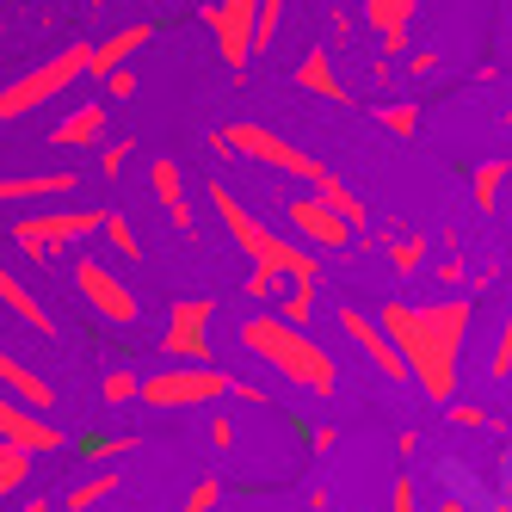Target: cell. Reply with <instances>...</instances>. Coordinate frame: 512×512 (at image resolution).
I'll list each match as a JSON object with an SVG mask.
<instances>
[{"instance_id":"obj_13","label":"cell","mask_w":512,"mask_h":512,"mask_svg":"<svg viewBox=\"0 0 512 512\" xmlns=\"http://www.w3.org/2000/svg\"><path fill=\"white\" fill-rule=\"evenodd\" d=\"M340 327H346V340H352L364 358H371V371H377V377H389V383H414V377H408V358L395 352V340L383 334V321H377V315H364V309L346 303V309H340Z\"/></svg>"},{"instance_id":"obj_2","label":"cell","mask_w":512,"mask_h":512,"mask_svg":"<svg viewBox=\"0 0 512 512\" xmlns=\"http://www.w3.org/2000/svg\"><path fill=\"white\" fill-rule=\"evenodd\" d=\"M241 346L266 364V371H278L290 389H309L315 401H327V395H340V364L327 358L321 346H315V334L309 327H290L278 309H266V315H247L241 321Z\"/></svg>"},{"instance_id":"obj_6","label":"cell","mask_w":512,"mask_h":512,"mask_svg":"<svg viewBox=\"0 0 512 512\" xmlns=\"http://www.w3.org/2000/svg\"><path fill=\"white\" fill-rule=\"evenodd\" d=\"M229 395V371L216 364H167V371L142 377V401L161 414H186V408H216Z\"/></svg>"},{"instance_id":"obj_30","label":"cell","mask_w":512,"mask_h":512,"mask_svg":"<svg viewBox=\"0 0 512 512\" xmlns=\"http://www.w3.org/2000/svg\"><path fill=\"white\" fill-rule=\"evenodd\" d=\"M488 377H494V383L512 377V303H506V315H500V334H494V352H488Z\"/></svg>"},{"instance_id":"obj_32","label":"cell","mask_w":512,"mask_h":512,"mask_svg":"<svg viewBox=\"0 0 512 512\" xmlns=\"http://www.w3.org/2000/svg\"><path fill=\"white\" fill-rule=\"evenodd\" d=\"M136 445H142V438H81V457L87 463H112V457H124Z\"/></svg>"},{"instance_id":"obj_15","label":"cell","mask_w":512,"mask_h":512,"mask_svg":"<svg viewBox=\"0 0 512 512\" xmlns=\"http://www.w3.org/2000/svg\"><path fill=\"white\" fill-rule=\"evenodd\" d=\"M0 389H7L13 401H25V408H38V414H50L56 401H62V395L50 389V377H44V371H31V364L13 358L7 346H0Z\"/></svg>"},{"instance_id":"obj_19","label":"cell","mask_w":512,"mask_h":512,"mask_svg":"<svg viewBox=\"0 0 512 512\" xmlns=\"http://www.w3.org/2000/svg\"><path fill=\"white\" fill-rule=\"evenodd\" d=\"M105 124H112V118H105V99H87V105H75V112L50 130V142H56V149H99Z\"/></svg>"},{"instance_id":"obj_18","label":"cell","mask_w":512,"mask_h":512,"mask_svg":"<svg viewBox=\"0 0 512 512\" xmlns=\"http://www.w3.org/2000/svg\"><path fill=\"white\" fill-rule=\"evenodd\" d=\"M0 303H7V315H19L31 334H44V340H56V315L38 303V290H31L13 266H0Z\"/></svg>"},{"instance_id":"obj_28","label":"cell","mask_w":512,"mask_h":512,"mask_svg":"<svg viewBox=\"0 0 512 512\" xmlns=\"http://www.w3.org/2000/svg\"><path fill=\"white\" fill-rule=\"evenodd\" d=\"M99 235H105V241L118 247V260H142V241H136V223H130L124 210H105V229H99Z\"/></svg>"},{"instance_id":"obj_27","label":"cell","mask_w":512,"mask_h":512,"mask_svg":"<svg viewBox=\"0 0 512 512\" xmlns=\"http://www.w3.org/2000/svg\"><path fill=\"white\" fill-rule=\"evenodd\" d=\"M426 260H432V241H426L420 229H414V235H395V241H389V266H395V272H420Z\"/></svg>"},{"instance_id":"obj_24","label":"cell","mask_w":512,"mask_h":512,"mask_svg":"<svg viewBox=\"0 0 512 512\" xmlns=\"http://www.w3.org/2000/svg\"><path fill=\"white\" fill-rule=\"evenodd\" d=\"M315 192H321V204H327V210H340V216H346V223H352V229H364V223H371V210H364V198H358L352 186H340V179H334V173H327V179H321V186H315Z\"/></svg>"},{"instance_id":"obj_38","label":"cell","mask_w":512,"mask_h":512,"mask_svg":"<svg viewBox=\"0 0 512 512\" xmlns=\"http://www.w3.org/2000/svg\"><path fill=\"white\" fill-rule=\"evenodd\" d=\"M130 93H136V75H130V62H124V68L105 75V99H130Z\"/></svg>"},{"instance_id":"obj_39","label":"cell","mask_w":512,"mask_h":512,"mask_svg":"<svg viewBox=\"0 0 512 512\" xmlns=\"http://www.w3.org/2000/svg\"><path fill=\"white\" fill-rule=\"evenodd\" d=\"M124 161H130V142H99V167L105 173H118Z\"/></svg>"},{"instance_id":"obj_4","label":"cell","mask_w":512,"mask_h":512,"mask_svg":"<svg viewBox=\"0 0 512 512\" xmlns=\"http://www.w3.org/2000/svg\"><path fill=\"white\" fill-rule=\"evenodd\" d=\"M105 229V210L93 204H68V210H38V216H13V247L25 260H56V253H75Z\"/></svg>"},{"instance_id":"obj_10","label":"cell","mask_w":512,"mask_h":512,"mask_svg":"<svg viewBox=\"0 0 512 512\" xmlns=\"http://www.w3.org/2000/svg\"><path fill=\"white\" fill-rule=\"evenodd\" d=\"M204 25L216 31V56H223V68L241 75L247 56H253V31H260V0H210Z\"/></svg>"},{"instance_id":"obj_12","label":"cell","mask_w":512,"mask_h":512,"mask_svg":"<svg viewBox=\"0 0 512 512\" xmlns=\"http://www.w3.org/2000/svg\"><path fill=\"white\" fill-rule=\"evenodd\" d=\"M0 438H7V445H19V451H31V457L68 451V432H62L50 414H38V408H25V401H13L7 389H0Z\"/></svg>"},{"instance_id":"obj_17","label":"cell","mask_w":512,"mask_h":512,"mask_svg":"<svg viewBox=\"0 0 512 512\" xmlns=\"http://www.w3.org/2000/svg\"><path fill=\"white\" fill-rule=\"evenodd\" d=\"M149 186H155V198H161V210H167V223L179 229V235H198V216H192V198H186V173H179V161H155L149 167Z\"/></svg>"},{"instance_id":"obj_9","label":"cell","mask_w":512,"mask_h":512,"mask_svg":"<svg viewBox=\"0 0 512 512\" xmlns=\"http://www.w3.org/2000/svg\"><path fill=\"white\" fill-rule=\"evenodd\" d=\"M75 290L87 297V309L99 315V321H112V327H136V315H142V303H136V290L105 266V260H93V253H81L75 260Z\"/></svg>"},{"instance_id":"obj_7","label":"cell","mask_w":512,"mask_h":512,"mask_svg":"<svg viewBox=\"0 0 512 512\" xmlns=\"http://www.w3.org/2000/svg\"><path fill=\"white\" fill-rule=\"evenodd\" d=\"M223 142L235 155H247V161H260V167H272V173H290V179H309V186H321L327 179V167L309 155V149H297L290 136H278V130H266V124H229L223 130Z\"/></svg>"},{"instance_id":"obj_35","label":"cell","mask_w":512,"mask_h":512,"mask_svg":"<svg viewBox=\"0 0 512 512\" xmlns=\"http://www.w3.org/2000/svg\"><path fill=\"white\" fill-rule=\"evenodd\" d=\"M451 426L482 432V426H488V408H482V401H451Z\"/></svg>"},{"instance_id":"obj_3","label":"cell","mask_w":512,"mask_h":512,"mask_svg":"<svg viewBox=\"0 0 512 512\" xmlns=\"http://www.w3.org/2000/svg\"><path fill=\"white\" fill-rule=\"evenodd\" d=\"M210 204H216V216H223V229H229V241L253 260V272H272V278H284V284H315L321 290V266H315V247H303V241H284L278 229H266L260 216H253L229 186H216L210 179Z\"/></svg>"},{"instance_id":"obj_14","label":"cell","mask_w":512,"mask_h":512,"mask_svg":"<svg viewBox=\"0 0 512 512\" xmlns=\"http://www.w3.org/2000/svg\"><path fill=\"white\" fill-rule=\"evenodd\" d=\"M81 173L50 167V173H0V204H31V198H75Z\"/></svg>"},{"instance_id":"obj_34","label":"cell","mask_w":512,"mask_h":512,"mask_svg":"<svg viewBox=\"0 0 512 512\" xmlns=\"http://www.w3.org/2000/svg\"><path fill=\"white\" fill-rule=\"evenodd\" d=\"M216 506H223V482H198L186 500H179V506H167V512H216Z\"/></svg>"},{"instance_id":"obj_8","label":"cell","mask_w":512,"mask_h":512,"mask_svg":"<svg viewBox=\"0 0 512 512\" xmlns=\"http://www.w3.org/2000/svg\"><path fill=\"white\" fill-rule=\"evenodd\" d=\"M210 327H216V297H179L161 327L167 364H210Z\"/></svg>"},{"instance_id":"obj_29","label":"cell","mask_w":512,"mask_h":512,"mask_svg":"<svg viewBox=\"0 0 512 512\" xmlns=\"http://www.w3.org/2000/svg\"><path fill=\"white\" fill-rule=\"evenodd\" d=\"M377 124H383L389 136H414V130H420V105H414V99H389V105H377Z\"/></svg>"},{"instance_id":"obj_44","label":"cell","mask_w":512,"mask_h":512,"mask_svg":"<svg viewBox=\"0 0 512 512\" xmlns=\"http://www.w3.org/2000/svg\"><path fill=\"white\" fill-rule=\"evenodd\" d=\"M19 512H25V506H19Z\"/></svg>"},{"instance_id":"obj_5","label":"cell","mask_w":512,"mask_h":512,"mask_svg":"<svg viewBox=\"0 0 512 512\" xmlns=\"http://www.w3.org/2000/svg\"><path fill=\"white\" fill-rule=\"evenodd\" d=\"M87 50H93V44H68V50H56L50 62H38V68H25V75H13L7 87H0V124L31 118L38 105L62 99L68 87L87 75Z\"/></svg>"},{"instance_id":"obj_26","label":"cell","mask_w":512,"mask_h":512,"mask_svg":"<svg viewBox=\"0 0 512 512\" xmlns=\"http://www.w3.org/2000/svg\"><path fill=\"white\" fill-rule=\"evenodd\" d=\"M25 482H31V451H19V445L0 438V500H13Z\"/></svg>"},{"instance_id":"obj_40","label":"cell","mask_w":512,"mask_h":512,"mask_svg":"<svg viewBox=\"0 0 512 512\" xmlns=\"http://www.w3.org/2000/svg\"><path fill=\"white\" fill-rule=\"evenodd\" d=\"M334 438H340V426H315V432H309V451H315V457L334 451Z\"/></svg>"},{"instance_id":"obj_21","label":"cell","mask_w":512,"mask_h":512,"mask_svg":"<svg viewBox=\"0 0 512 512\" xmlns=\"http://www.w3.org/2000/svg\"><path fill=\"white\" fill-rule=\"evenodd\" d=\"M297 87H309L315 99H334V105H346V81H340L334 50H327V44H309V50H303V62H297Z\"/></svg>"},{"instance_id":"obj_20","label":"cell","mask_w":512,"mask_h":512,"mask_svg":"<svg viewBox=\"0 0 512 512\" xmlns=\"http://www.w3.org/2000/svg\"><path fill=\"white\" fill-rule=\"evenodd\" d=\"M358 13H364V25H371L389 50H401V44H408L414 13H420V0H358Z\"/></svg>"},{"instance_id":"obj_43","label":"cell","mask_w":512,"mask_h":512,"mask_svg":"<svg viewBox=\"0 0 512 512\" xmlns=\"http://www.w3.org/2000/svg\"><path fill=\"white\" fill-rule=\"evenodd\" d=\"M506 124H512V105H506Z\"/></svg>"},{"instance_id":"obj_42","label":"cell","mask_w":512,"mask_h":512,"mask_svg":"<svg viewBox=\"0 0 512 512\" xmlns=\"http://www.w3.org/2000/svg\"><path fill=\"white\" fill-rule=\"evenodd\" d=\"M25 512H56V506L50 500H25Z\"/></svg>"},{"instance_id":"obj_16","label":"cell","mask_w":512,"mask_h":512,"mask_svg":"<svg viewBox=\"0 0 512 512\" xmlns=\"http://www.w3.org/2000/svg\"><path fill=\"white\" fill-rule=\"evenodd\" d=\"M142 44H155V25H149V19H136V25H118L112 38H99V44L87 50V75H99V81H105V75H112V68H124V62H130Z\"/></svg>"},{"instance_id":"obj_1","label":"cell","mask_w":512,"mask_h":512,"mask_svg":"<svg viewBox=\"0 0 512 512\" xmlns=\"http://www.w3.org/2000/svg\"><path fill=\"white\" fill-rule=\"evenodd\" d=\"M469 297H438V303H383V334L395 340V352L408 358V377L432 395L451 401L457 395V371H463V334H469Z\"/></svg>"},{"instance_id":"obj_33","label":"cell","mask_w":512,"mask_h":512,"mask_svg":"<svg viewBox=\"0 0 512 512\" xmlns=\"http://www.w3.org/2000/svg\"><path fill=\"white\" fill-rule=\"evenodd\" d=\"M284 7H290V0H260V31H253V50H266L278 31H284Z\"/></svg>"},{"instance_id":"obj_23","label":"cell","mask_w":512,"mask_h":512,"mask_svg":"<svg viewBox=\"0 0 512 512\" xmlns=\"http://www.w3.org/2000/svg\"><path fill=\"white\" fill-rule=\"evenodd\" d=\"M506 179H512V161L506 155H494V161H482L475 167V210H500V192H506Z\"/></svg>"},{"instance_id":"obj_22","label":"cell","mask_w":512,"mask_h":512,"mask_svg":"<svg viewBox=\"0 0 512 512\" xmlns=\"http://www.w3.org/2000/svg\"><path fill=\"white\" fill-rule=\"evenodd\" d=\"M118 494V469H99V475H87V482H75L62 494V512H93L99 500H112Z\"/></svg>"},{"instance_id":"obj_25","label":"cell","mask_w":512,"mask_h":512,"mask_svg":"<svg viewBox=\"0 0 512 512\" xmlns=\"http://www.w3.org/2000/svg\"><path fill=\"white\" fill-rule=\"evenodd\" d=\"M315 309H321L315 284H284V297H278V315H284L290 327H315Z\"/></svg>"},{"instance_id":"obj_31","label":"cell","mask_w":512,"mask_h":512,"mask_svg":"<svg viewBox=\"0 0 512 512\" xmlns=\"http://www.w3.org/2000/svg\"><path fill=\"white\" fill-rule=\"evenodd\" d=\"M105 401H112V408H124V401H142V377L130 371V364H118L112 377H105V389H99Z\"/></svg>"},{"instance_id":"obj_36","label":"cell","mask_w":512,"mask_h":512,"mask_svg":"<svg viewBox=\"0 0 512 512\" xmlns=\"http://www.w3.org/2000/svg\"><path fill=\"white\" fill-rule=\"evenodd\" d=\"M229 395H235V401H247V408H266V401H272V389H266V383H247V377H229Z\"/></svg>"},{"instance_id":"obj_41","label":"cell","mask_w":512,"mask_h":512,"mask_svg":"<svg viewBox=\"0 0 512 512\" xmlns=\"http://www.w3.org/2000/svg\"><path fill=\"white\" fill-rule=\"evenodd\" d=\"M408 75H420V81H426V75H438V56H432V50H420V56L408 62Z\"/></svg>"},{"instance_id":"obj_37","label":"cell","mask_w":512,"mask_h":512,"mask_svg":"<svg viewBox=\"0 0 512 512\" xmlns=\"http://www.w3.org/2000/svg\"><path fill=\"white\" fill-rule=\"evenodd\" d=\"M389 512H420V506H414V475H395V488H389Z\"/></svg>"},{"instance_id":"obj_11","label":"cell","mask_w":512,"mask_h":512,"mask_svg":"<svg viewBox=\"0 0 512 512\" xmlns=\"http://www.w3.org/2000/svg\"><path fill=\"white\" fill-rule=\"evenodd\" d=\"M284 223L297 229V241L315 247V253H340V247H352V235H358L340 210L321 204V192H309V198H284Z\"/></svg>"}]
</instances>
